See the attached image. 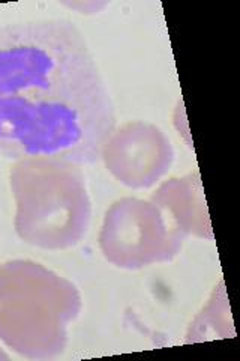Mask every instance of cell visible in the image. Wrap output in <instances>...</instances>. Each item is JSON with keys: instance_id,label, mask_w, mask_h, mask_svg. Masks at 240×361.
Returning a JSON list of instances; mask_svg holds the SVG:
<instances>
[{"instance_id": "1", "label": "cell", "mask_w": 240, "mask_h": 361, "mask_svg": "<svg viewBox=\"0 0 240 361\" xmlns=\"http://www.w3.org/2000/svg\"><path fill=\"white\" fill-rule=\"evenodd\" d=\"M116 123L104 77L72 21L0 26V157L94 164Z\"/></svg>"}, {"instance_id": "2", "label": "cell", "mask_w": 240, "mask_h": 361, "mask_svg": "<svg viewBox=\"0 0 240 361\" xmlns=\"http://www.w3.org/2000/svg\"><path fill=\"white\" fill-rule=\"evenodd\" d=\"M17 203L15 232L45 250H65L82 241L90 221V199L80 166L26 158L11 171Z\"/></svg>"}, {"instance_id": "3", "label": "cell", "mask_w": 240, "mask_h": 361, "mask_svg": "<svg viewBox=\"0 0 240 361\" xmlns=\"http://www.w3.org/2000/svg\"><path fill=\"white\" fill-rule=\"evenodd\" d=\"M78 312L75 288L39 264L13 261L0 267V338L18 354H61L66 324Z\"/></svg>"}, {"instance_id": "4", "label": "cell", "mask_w": 240, "mask_h": 361, "mask_svg": "<svg viewBox=\"0 0 240 361\" xmlns=\"http://www.w3.org/2000/svg\"><path fill=\"white\" fill-rule=\"evenodd\" d=\"M9 357L2 351V349H0V360H8Z\"/></svg>"}]
</instances>
